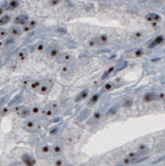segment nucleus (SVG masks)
<instances>
[{
    "instance_id": "obj_1",
    "label": "nucleus",
    "mask_w": 165,
    "mask_h": 166,
    "mask_svg": "<svg viewBox=\"0 0 165 166\" xmlns=\"http://www.w3.org/2000/svg\"><path fill=\"white\" fill-rule=\"evenodd\" d=\"M51 153H52V147L49 144H41L40 146H38L37 154L39 158H41V159L50 156Z\"/></svg>"
},
{
    "instance_id": "obj_2",
    "label": "nucleus",
    "mask_w": 165,
    "mask_h": 166,
    "mask_svg": "<svg viewBox=\"0 0 165 166\" xmlns=\"http://www.w3.org/2000/svg\"><path fill=\"white\" fill-rule=\"evenodd\" d=\"M52 88H53V82L50 80H47L42 83L37 92L39 94H41V96H46V94H48L52 90Z\"/></svg>"
},
{
    "instance_id": "obj_3",
    "label": "nucleus",
    "mask_w": 165,
    "mask_h": 166,
    "mask_svg": "<svg viewBox=\"0 0 165 166\" xmlns=\"http://www.w3.org/2000/svg\"><path fill=\"white\" fill-rule=\"evenodd\" d=\"M141 156V154L139 152H131L129 154H127L126 156V158L122 160V164L123 165H128V164H132V163H135L139 160V157Z\"/></svg>"
},
{
    "instance_id": "obj_4",
    "label": "nucleus",
    "mask_w": 165,
    "mask_h": 166,
    "mask_svg": "<svg viewBox=\"0 0 165 166\" xmlns=\"http://www.w3.org/2000/svg\"><path fill=\"white\" fill-rule=\"evenodd\" d=\"M72 54L69 53V52H61L59 54V56L55 59L56 62L58 63V64H61V65H65V64H68V63H70L72 61Z\"/></svg>"
},
{
    "instance_id": "obj_5",
    "label": "nucleus",
    "mask_w": 165,
    "mask_h": 166,
    "mask_svg": "<svg viewBox=\"0 0 165 166\" xmlns=\"http://www.w3.org/2000/svg\"><path fill=\"white\" fill-rule=\"evenodd\" d=\"M23 127L25 130H27V131L34 132L39 128V122L34 120H27L23 124Z\"/></svg>"
},
{
    "instance_id": "obj_6",
    "label": "nucleus",
    "mask_w": 165,
    "mask_h": 166,
    "mask_svg": "<svg viewBox=\"0 0 165 166\" xmlns=\"http://www.w3.org/2000/svg\"><path fill=\"white\" fill-rule=\"evenodd\" d=\"M15 113L19 117H21V118H28L31 116L30 108H27V106H24V105L17 106V108L15 109Z\"/></svg>"
},
{
    "instance_id": "obj_7",
    "label": "nucleus",
    "mask_w": 165,
    "mask_h": 166,
    "mask_svg": "<svg viewBox=\"0 0 165 166\" xmlns=\"http://www.w3.org/2000/svg\"><path fill=\"white\" fill-rule=\"evenodd\" d=\"M64 151V143L63 141H56L54 145L52 146V154L54 156H60L62 155V153Z\"/></svg>"
},
{
    "instance_id": "obj_8",
    "label": "nucleus",
    "mask_w": 165,
    "mask_h": 166,
    "mask_svg": "<svg viewBox=\"0 0 165 166\" xmlns=\"http://www.w3.org/2000/svg\"><path fill=\"white\" fill-rule=\"evenodd\" d=\"M8 33H9L10 36L16 38V37H20L24 32H23V29H22L21 26H19V25H13V26L10 27L9 30H8Z\"/></svg>"
},
{
    "instance_id": "obj_9",
    "label": "nucleus",
    "mask_w": 165,
    "mask_h": 166,
    "mask_svg": "<svg viewBox=\"0 0 165 166\" xmlns=\"http://www.w3.org/2000/svg\"><path fill=\"white\" fill-rule=\"evenodd\" d=\"M29 16H28L27 14H20L18 16H16L14 18V24L15 25H19V26H24L26 24V23L29 21Z\"/></svg>"
},
{
    "instance_id": "obj_10",
    "label": "nucleus",
    "mask_w": 165,
    "mask_h": 166,
    "mask_svg": "<svg viewBox=\"0 0 165 166\" xmlns=\"http://www.w3.org/2000/svg\"><path fill=\"white\" fill-rule=\"evenodd\" d=\"M60 53H61V49L57 46H53L47 51V56L50 59H56L59 56Z\"/></svg>"
},
{
    "instance_id": "obj_11",
    "label": "nucleus",
    "mask_w": 165,
    "mask_h": 166,
    "mask_svg": "<svg viewBox=\"0 0 165 166\" xmlns=\"http://www.w3.org/2000/svg\"><path fill=\"white\" fill-rule=\"evenodd\" d=\"M37 26V21L33 20V19H29V21L24 26H22V29H23V32L26 33V32H30V31L34 30Z\"/></svg>"
},
{
    "instance_id": "obj_12",
    "label": "nucleus",
    "mask_w": 165,
    "mask_h": 166,
    "mask_svg": "<svg viewBox=\"0 0 165 166\" xmlns=\"http://www.w3.org/2000/svg\"><path fill=\"white\" fill-rule=\"evenodd\" d=\"M145 20L150 23H156L161 20V16L157 13H148L145 15Z\"/></svg>"
},
{
    "instance_id": "obj_13",
    "label": "nucleus",
    "mask_w": 165,
    "mask_h": 166,
    "mask_svg": "<svg viewBox=\"0 0 165 166\" xmlns=\"http://www.w3.org/2000/svg\"><path fill=\"white\" fill-rule=\"evenodd\" d=\"M73 73H74V69L68 64H65L61 68V74L64 77H70L73 75Z\"/></svg>"
},
{
    "instance_id": "obj_14",
    "label": "nucleus",
    "mask_w": 165,
    "mask_h": 166,
    "mask_svg": "<svg viewBox=\"0 0 165 166\" xmlns=\"http://www.w3.org/2000/svg\"><path fill=\"white\" fill-rule=\"evenodd\" d=\"M163 41H164V36H163V35H159V36L154 38V40L150 43L149 46H148V48H150V49H151V48H154V47L158 46V45H160V44H162Z\"/></svg>"
},
{
    "instance_id": "obj_15",
    "label": "nucleus",
    "mask_w": 165,
    "mask_h": 166,
    "mask_svg": "<svg viewBox=\"0 0 165 166\" xmlns=\"http://www.w3.org/2000/svg\"><path fill=\"white\" fill-rule=\"evenodd\" d=\"M22 161L26 165H35L36 164V159L34 157H32L29 154H24L22 156Z\"/></svg>"
},
{
    "instance_id": "obj_16",
    "label": "nucleus",
    "mask_w": 165,
    "mask_h": 166,
    "mask_svg": "<svg viewBox=\"0 0 165 166\" xmlns=\"http://www.w3.org/2000/svg\"><path fill=\"white\" fill-rule=\"evenodd\" d=\"M88 47H91V48H98V47L102 46L100 45V42L99 40L98 36H95V37L91 38L88 42Z\"/></svg>"
},
{
    "instance_id": "obj_17",
    "label": "nucleus",
    "mask_w": 165,
    "mask_h": 166,
    "mask_svg": "<svg viewBox=\"0 0 165 166\" xmlns=\"http://www.w3.org/2000/svg\"><path fill=\"white\" fill-rule=\"evenodd\" d=\"M143 101L145 102H151L153 101H156V93L155 92H148L144 94Z\"/></svg>"
},
{
    "instance_id": "obj_18",
    "label": "nucleus",
    "mask_w": 165,
    "mask_h": 166,
    "mask_svg": "<svg viewBox=\"0 0 165 166\" xmlns=\"http://www.w3.org/2000/svg\"><path fill=\"white\" fill-rule=\"evenodd\" d=\"M28 55H29V53H28V50L25 49V48H23V49L18 51L17 58H18L19 61H25L26 59L28 58Z\"/></svg>"
},
{
    "instance_id": "obj_19",
    "label": "nucleus",
    "mask_w": 165,
    "mask_h": 166,
    "mask_svg": "<svg viewBox=\"0 0 165 166\" xmlns=\"http://www.w3.org/2000/svg\"><path fill=\"white\" fill-rule=\"evenodd\" d=\"M21 4V2L19 1V0H11V1L8 3L7 5V10L9 11H13L15 9H17L18 7Z\"/></svg>"
},
{
    "instance_id": "obj_20",
    "label": "nucleus",
    "mask_w": 165,
    "mask_h": 166,
    "mask_svg": "<svg viewBox=\"0 0 165 166\" xmlns=\"http://www.w3.org/2000/svg\"><path fill=\"white\" fill-rule=\"evenodd\" d=\"M88 92H90V90H88V89L82 90V92L80 93L77 97H76L75 101H76V102H79V101H81L84 100V98H87V97L88 96Z\"/></svg>"
},
{
    "instance_id": "obj_21",
    "label": "nucleus",
    "mask_w": 165,
    "mask_h": 166,
    "mask_svg": "<svg viewBox=\"0 0 165 166\" xmlns=\"http://www.w3.org/2000/svg\"><path fill=\"white\" fill-rule=\"evenodd\" d=\"M11 16L10 15H8V14H4L2 15L1 17H0V26H5L7 24H9V23L11 22Z\"/></svg>"
},
{
    "instance_id": "obj_22",
    "label": "nucleus",
    "mask_w": 165,
    "mask_h": 166,
    "mask_svg": "<svg viewBox=\"0 0 165 166\" xmlns=\"http://www.w3.org/2000/svg\"><path fill=\"white\" fill-rule=\"evenodd\" d=\"M100 94H102V93H96L95 94H92V96L91 97V98H90V101H88V106H92L94 105H96V102H98V101L99 100Z\"/></svg>"
},
{
    "instance_id": "obj_23",
    "label": "nucleus",
    "mask_w": 165,
    "mask_h": 166,
    "mask_svg": "<svg viewBox=\"0 0 165 166\" xmlns=\"http://www.w3.org/2000/svg\"><path fill=\"white\" fill-rule=\"evenodd\" d=\"M42 113L44 114V116L46 117H52L55 113V109H53L51 106H48V108L44 109V110H42Z\"/></svg>"
},
{
    "instance_id": "obj_24",
    "label": "nucleus",
    "mask_w": 165,
    "mask_h": 166,
    "mask_svg": "<svg viewBox=\"0 0 165 166\" xmlns=\"http://www.w3.org/2000/svg\"><path fill=\"white\" fill-rule=\"evenodd\" d=\"M133 98H127L126 100H123L122 102V108H130V106L133 105Z\"/></svg>"
},
{
    "instance_id": "obj_25",
    "label": "nucleus",
    "mask_w": 165,
    "mask_h": 166,
    "mask_svg": "<svg viewBox=\"0 0 165 166\" xmlns=\"http://www.w3.org/2000/svg\"><path fill=\"white\" fill-rule=\"evenodd\" d=\"M47 49V44L45 42H39L35 47V50L39 53H43L44 51H46Z\"/></svg>"
},
{
    "instance_id": "obj_26",
    "label": "nucleus",
    "mask_w": 165,
    "mask_h": 166,
    "mask_svg": "<svg viewBox=\"0 0 165 166\" xmlns=\"http://www.w3.org/2000/svg\"><path fill=\"white\" fill-rule=\"evenodd\" d=\"M98 38H99V40L100 42V45L102 46L107 45V43L108 42V36L106 34H100L98 36Z\"/></svg>"
},
{
    "instance_id": "obj_27",
    "label": "nucleus",
    "mask_w": 165,
    "mask_h": 166,
    "mask_svg": "<svg viewBox=\"0 0 165 166\" xmlns=\"http://www.w3.org/2000/svg\"><path fill=\"white\" fill-rule=\"evenodd\" d=\"M30 110H31V114H33V116H38V114L41 113L42 109L40 108L39 105H33L30 108Z\"/></svg>"
},
{
    "instance_id": "obj_28",
    "label": "nucleus",
    "mask_w": 165,
    "mask_h": 166,
    "mask_svg": "<svg viewBox=\"0 0 165 166\" xmlns=\"http://www.w3.org/2000/svg\"><path fill=\"white\" fill-rule=\"evenodd\" d=\"M114 88V85L112 84V83H107L106 85H103L102 90H100V93H104V92H110L112 89Z\"/></svg>"
},
{
    "instance_id": "obj_29",
    "label": "nucleus",
    "mask_w": 165,
    "mask_h": 166,
    "mask_svg": "<svg viewBox=\"0 0 165 166\" xmlns=\"http://www.w3.org/2000/svg\"><path fill=\"white\" fill-rule=\"evenodd\" d=\"M114 70H115V67L114 66H111V67H110V68H108L106 72L103 73V75L102 76V80H104V79L106 78H107L108 76H110V75H111L112 73L114 72Z\"/></svg>"
},
{
    "instance_id": "obj_30",
    "label": "nucleus",
    "mask_w": 165,
    "mask_h": 166,
    "mask_svg": "<svg viewBox=\"0 0 165 166\" xmlns=\"http://www.w3.org/2000/svg\"><path fill=\"white\" fill-rule=\"evenodd\" d=\"M76 141H77V137L75 135H68L65 138V142L67 144H74Z\"/></svg>"
},
{
    "instance_id": "obj_31",
    "label": "nucleus",
    "mask_w": 165,
    "mask_h": 166,
    "mask_svg": "<svg viewBox=\"0 0 165 166\" xmlns=\"http://www.w3.org/2000/svg\"><path fill=\"white\" fill-rule=\"evenodd\" d=\"M41 84H42V82H40V81H33L30 84V88L33 90H38Z\"/></svg>"
},
{
    "instance_id": "obj_32",
    "label": "nucleus",
    "mask_w": 165,
    "mask_h": 166,
    "mask_svg": "<svg viewBox=\"0 0 165 166\" xmlns=\"http://www.w3.org/2000/svg\"><path fill=\"white\" fill-rule=\"evenodd\" d=\"M102 116H103L102 112H100V110H96V112L94 113V114L92 116V121L99 120H100V117H102Z\"/></svg>"
},
{
    "instance_id": "obj_33",
    "label": "nucleus",
    "mask_w": 165,
    "mask_h": 166,
    "mask_svg": "<svg viewBox=\"0 0 165 166\" xmlns=\"http://www.w3.org/2000/svg\"><path fill=\"white\" fill-rule=\"evenodd\" d=\"M9 34L8 33V30L5 29L4 27H0V40H3V39H5L7 37V35Z\"/></svg>"
},
{
    "instance_id": "obj_34",
    "label": "nucleus",
    "mask_w": 165,
    "mask_h": 166,
    "mask_svg": "<svg viewBox=\"0 0 165 166\" xmlns=\"http://www.w3.org/2000/svg\"><path fill=\"white\" fill-rule=\"evenodd\" d=\"M156 101H165V93L163 92L156 93Z\"/></svg>"
},
{
    "instance_id": "obj_35",
    "label": "nucleus",
    "mask_w": 165,
    "mask_h": 166,
    "mask_svg": "<svg viewBox=\"0 0 165 166\" xmlns=\"http://www.w3.org/2000/svg\"><path fill=\"white\" fill-rule=\"evenodd\" d=\"M147 150H148V149H147V147H146L145 145H139L138 147H137V152H139L140 154H141V155L145 153Z\"/></svg>"
},
{
    "instance_id": "obj_36",
    "label": "nucleus",
    "mask_w": 165,
    "mask_h": 166,
    "mask_svg": "<svg viewBox=\"0 0 165 166\" xmlns=\"http://www.w3.org/2000/svg\"><path fill=\"white\" fill-rule=\"evenodd\" d=\"M61 2H62V0H50V4L53 5V6L59 5Z\"/></svg>"
},
{
    "instance_id": "obj_37",
    "label": "nucleus",
    "mask_w": 165,
    "mask_h": 166,
    "mask_svg": "<svg viewBox=\"0 0 165 166\" xmlns=\"http://www.w3.org/2000/svg\"><path fill=\"white\" fill-rule=\"evenodd\" d=\"M144 53H143V50H141V49H139V50H137L135 52V57H140V56H142Z\"/></svg>"
},
{
    "instance_id": "obj_38",
    "label": "nucleus",
    "mask_w": 165,
    "mask_h": 166,
    "mask_svg": "<svg viewBox=\"0 0 165 166\" xmlns=\"http://www.w3.org/2000/svg\"><path fill=\"white\" fill-rule=\"evenodd\" d=\"M118 112V106H114V108H111L110 109V112H108V114H114Z\"/></svg>"
},
{
    "instance_id": "obj_39",
    "label": "nucleus",
    "mask_w": 165,
    "mask_h": 166,
    "mask_svg": "<svg viewBox=\"0 0 165 166\" xmlns=\"http://www.w3.org/2000/svg\"><path fill=\"white\" fill-rule=\"evenodd\" d=\"M54 164L55 165H64V161L62 159H57V160H55Z\"/></svg>"
},
{
    "instance_id": "obj_40",
    "label": "nucleus",
    "mask_w": 165,
    "mask_h": 166,
    "mask_svg": "<svg viewBox=\"0 0 165 166\" xmlns=\"http://www.w3.org/2000/svg\"><path fill=\"white\" fill-rule=\"evenodd\" d=\"M7 113H8V108H4L2 109V112H1V114H2V116H4V114H6Z\"/></svg>"
},
{
    "instance_id": "obj_41",
    "label": "nucleus",
    "mask_w": 165,
    "mask_h": 166,
    "mask_svg": "<svg viewBox=\"0 0 165 166\" xmlns=\"http://www.w3.org/2000/svg\"><path fill=\"white\" fill-rule=\"evenodd\" d=\"M3 12H4L3 8H1V7H0V15H2V14H3Z\"/></svg>"
},
{
    "instance_id": "obj_42",
    "label": "nucleus",
    "mask_w": 165,
    "mask_h": 166,
    "mask_svg": "<svg viewBox=\"0 0 165 166\" xmlns=\"http://www.w3.org/2000/svg\"><path fill=\"white\" fill-rule=\"evenodd\" d=\"M0 63H1V59H0Z\"/></svg>"
},
{
    "instance_id": "obj_43",
    "label": "nucleus",
    "mask_w": 165,
    "mask_h": 166,
    "mask_svg": "<svg viewBox=\"0 0 165 166\" xmlns=\"http://www.w3.org/2000/svg\"></svg>"
}]
</instances>
